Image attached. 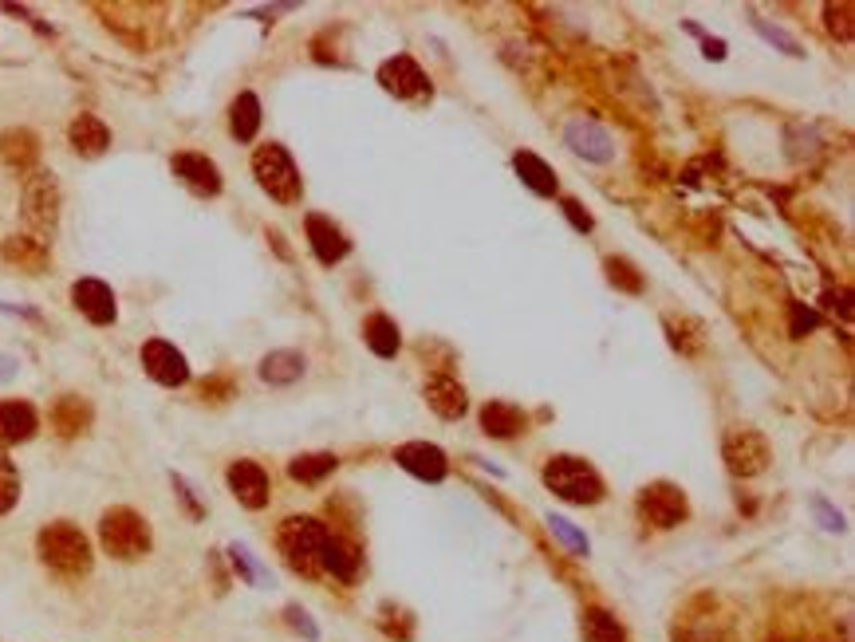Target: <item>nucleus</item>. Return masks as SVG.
I'll return each instance as SVG.
<instances>
[{
    "instance_id": "ddd939ff",
    "label": "nucleus",
    "mask_w": 855,
    "mask_h": 642,
    "mask_svg": "<svg viewBox=\"0 0 855 642\" xmlns=\"http://www.w3.org/2000/svg\"><path fill=\"white\" fill-rule=\"evenodd\" d=\"M229 489L245 509H264L268 505V473L257 461H233L229 465Z\"/></svg>"
},
{
    "instance_id": "a211bd4d",
    "label": "nucleus",
    "mask_w": 855,
    "mask_h": 642,
    "mask_svg": "<svg viewBox=\"0 0 855 642\" xmlns=\"http://www.w3.org/2000/svg\"><path fill=\"white\" fill-rule=\"evenodd\" d=\"M0 260L4 264H12V268H20V272H32V276H40V272H48V245H40L36 237H4L0 241Z\"/></svg>"
},
{
    "instance_id": "393cba45",
    "label": "nucleus",
    "mask_w": 855,
    "mask_h": 642,
    "mask_svg": "<svg viewBox=\"0 0 855 642\" xmlns=\"http://www.w3.org/2000/svg\"><path fill=\"white\" fill-rule=\"evenodd\" d=\"M304 375V355L300 351H268L261 359V379L268 386H288Z\"/></svg>"
},
{
    "instance_id": "6ab92c4d",
    "label": "nucleus",
    "mask_w": 855,
    "mask_h": 642,
    "mask_svg": "<svg viewBox=\"0 0 855 642\" xmlns=\"http://www.w3.org/2000/svg\"><path fill=\"white\" fill-rule=\"evenodd\" d=\"M308 241H312V253H316L320 264H339L351 253V241L320 213H308Z\"/></svg>"
},
{
    "instance_id": "cd10ccee",
    "label": "nucleus",
    "mask_w": 855,
    "mask_h": 642,
    "mask_svg": "<svg viewBox=\"0 0 855 642\" xmlns=\"http://www.w3.org/2000/svg\"><path fill=\"white\" fill-rule=\"evenodd\" d=\"M324 568H328L335 579L351 583V579H355V572H359V556H355V548H351V544H343L339 536H328V548H324Z\"/></svg>"
},
{
    "instance_id": "e433bc0d",
    "label": "nucleus",
    "mask_w": 855,
    "mask_h": 642,
    "mask_svg": "<svg viewBox=\"0 0 855 642\" xmlns=\"http://www.w3.org/2000/svg\"><path fill=\"white\" fill-rule=\"evenodd\" d=\"M284 619H288V627H292V631H300L308 642L320 639V627L308 619V611H304V607H288V611H284Z\"/></svg>"
},
{
    "instance_id": "ea45409f",
    "label": "nucleus",
    "mask_w": 855,
    "mask_h": 642,
    "mask_svg": "<svg viewBox=\"0 0 855 642\" xmlns=\"http://www.w3.org/2000/svg\"><path fill=\"white\" fill-rule=\"evenodd\" d=\"M816 323H820V316H816V312H808V308H800V304L792 308V331H812Z\"/></svg>"
},
{
    "instance_id": "5701e85b",
    "label": "nucleus",
    "mask_w": 855,
    "mask_h": 642,
    "mask_svg": "<svg viewBox=\"0 0 855 642\" xmlns=\"http://www.w3.org/2000/svg\"><path fill=\"white\" fill-rule=\"evenodd\" d=\"M52 426H56L64 438L83 434V430L91 426V402H87V398H79V394H64V398H56V406H52Z\"/></svg>"
},
{
    "instance_id": "dca6fc26",
    "label": "nucleus",
    "mask_w": 855,
    "mask_h": 642,
    "mask_svg": "<svg viewBox=\"0 0 855 642\" xmlns=\"http://www.w3.org/2000/svg\"><path fill=\"white\" fill-rule=\"evenodd\" d=\"M0 162L16 174H32L36 162H40V138L32 130L12 127L0 134Z\"/></svg>"
},
{
    "instance_id": "c9c22d12",
    "label": "nucleus",
    "mask_w": 855,
    "mask_h": 642,
    "mask_svg": "<svg viewBox=\"0 0 855 642\" xmlns=\"http://www.w3.org/2000/svg\"><path fill=\"white\" fill-rule=\"evenodd\" d=\"M753 28H757V32H761V36H765L769 44H777L781 52H789V56H804V52H800V44L792 40L789 32H781V28H773V24H765V20H753Z\"/></svg>"
},
{
    "instance_id": "79ce46f5",
    "label": "nucleus",
    "mask_w": 855,
    "mask_h": 642,
    "mask_svg": "<svg viewBox=\"0 0 855 642\" xmlns=\"http://www.w3.org/2000/svg\"><path fill=\"white\" fill-rule=\"evenodd\" d=\"M702 48H706V56H710V60H725V44H722V40H706Z\"/></svg>"
},
{
    "instance_id": "bb28decb",
    "label": "nucleus",
    "mask_w": 855,
    "mask_h": 642,
    "mask_svg": "<svg viewBox=\"0 0 855 642\" xmlns=\"http://www.w3.org/2000/svg\"><path fill=\"white\" fill-rule=\"evenodd\" d=\"M363 339H367V347H371L379 359H391V355H398V347H402L398 323L391 320V316H371L367 327H363Z\"/></svg>"
},
{
    "instance_id": "aec40b11",
    "label": "nucleus",
    "mask_w": 855,
    "mask_h": 642,
    "mask_svg": "<svg viewBox=\"0 0 855 642\" xmlns=\"http://www.w3.org/2000/svg\"><path fill=\"white\" fill-rule=\"evenodd\" d=\"M481 430L489 438H513V434L525 430V410L505 402V398H493V402L481 406Z\"/></svg>"
},
{
    "instance_id": "20e7f679",
    "label": "nucleus",
    "mask_w": 855,
    "mask_h": 642,
    "mask_svg": "<svg viewBox=\"0 0 855 642\" xmlns=\"http://www.w3.org/2000/svg\"><path fill=\"white\" fill-rule=\"evenodd\" d=\"M544 485L556 497H564L568 505H595V501H603V477L595 473L584 457H568V453L552 457L544 465Z\"/></svg>"
},
{
    "instance_id": "58836bf2",
    "label": "nucleus",
    "mask_w": 855,
    "mask_h": 642,
    "mask_svg": "<svg viewBox=\"0 0 855 642\" xmlns=\"http://www.w3.org/2000/svg\"><path fill=\"white\" fill-rule=\"evenodd\" d=\"M812 513L820 516V520H824V528H832V532H840V528H844V516L836 513L824 497H812Z\"/></svg>"
},
{
    "instance_id": "f257e3e1",
    "label": "nucleus",
    "mask_w": 855,
    "mask_h": 642,
    "mask_svg": "<svg viewBox=\"0 0 855 642\" xmlns=\"http://www.w3.org/2000/svg\"><path fill=\"white\" fill-rule=\"evenodd\" d=\"M36 548H40V560L64 579H79L91 572L95 556H91V540L71 524V520H52L40 528L36 536Z\"/></svg>"
},
{
    "instance_id": "4c0bfd02",
    "label": "nucleus",
    "mask_w": 855,
    "mask_h": 642,
    "mask_svg": "<svg viewBox=\"0 0 855 642\" xmlns=\"http://www.w3.org/2000/svg\"><path fill=\"white\" fill-rule=\"evenodd\" d=\"M564 217H568V221H572L580 233H592V225H595L592 213H588V209H584L576 197H564Z\"/></svg>"
},
{
    "instance_id": "6e6552de",
    "label": "nucleus",
    "mask_w": 855,
    "mask_h": 642,
    "mask_svg": "<svg viewBox=\"0 0 855 642\" xmlns=\"http://www.w3.org/2000/svg\"><path fill=\"white\" fill-rule=\"evenodd\" d=\"M639 513H643L647 524H655V528H678V524L690 516V505H686V493H682L678 485L658 481V485H647V489L639 493Z\"/></svg>"
},
{
    "instance_id": "f8f14e48",
    "label": "nucleus",
    "mask_w": 855,
    "mask_h": 642,
    "mask_svg": "<svg viewBox=\"0 0 855 642\" xmlns=\"http://www.w3.org/2000/svg\"><path fill=\"white\" fill-rule=\"evenodd\" d=\"M395 461L410 473V477H418V481H442L446 473H450V461H446V453L438 450V446H430V442H410V446H398L395 450Z\"/></svg>"
},
{
    "instance_id": "2f4dec72",
    "label": "nucleus",
    "mask_w": 855,
    "mask_h": 642,
    "mask_svg": "<svg viewBox=\"0 0 855 642\" xmlns=\"http://www.w3.org/2000/svg\"><path fill=\"white\" fill-rule=\"evenodd\" d=\"M229 560H233V568L249 579L253 587H272V576H268L261 564H257V556H253L245 544H233V548H229Z\"/></svg>"
},
{
    "instance_id": "1a4fd4ad",
    "label": "nucleus",
    "mask_w": 855,
    "mask_h": 642,
    "mask_svg": "<svg viewBox=\"0 0 855 642\" xmlns=\"http://www.w3.org/2000/svg\"><path fill=\"white\" fill-rule=\"evenodd\" d=\"M142 367H146V375H150L154 383H162V386H182L190 379L186 355H182L174 343H166V339H150V343L142 347Z\"/></svg>"
},
{
    "instance_id": "f704fd0d",
    "label": "nucleus",
    "mask_w": 855,
    "mask_h": 642,
    "mask_svg": "<svg viewBox=\"0 0 855 642\" xmlns=\"http://www.w3.org/2000/svg\"><path fill=\"white\" fill-rule=\"evenodd\" d=\"M824 16H828V32L832 36L852 40V4H828Z\"/></svg>"
},
{
    "instance_id": "4468645a",
    "label": "nucleus",
    "mask_w": 855,
    "mask_h": 642,
    "mask_svg": "<svg viewBox=\"0 0 855 642\" xmlns=\"http://www.w3.org/2000/svg\"><path fill=\"white\" fill-rule=\"evenodd\" d=\"M174 174L182 178L186 190H194L198 197H217L221 193V174L205 154H194V150L174 154Z\"/></svg>"
},
{
    "instance_id": "4be33fe9",
    "label": "nucleus",
    "mask_w": 855,
    "mask_h": 642,
    "mask_svg": "<svg viewBox=\"0 0 855 642\" xmlns=\"http://www.w3.org/2000/svg\"><path fill=\"white\" fill-rule=\"evenodd\" d=\"M67 134H71V146H75L83 158H99V154L111 146V130L103 127L95 115H75Z\"/></svg>"
},
{
    "instance_id": "f3484780",
    "label": "nucleus",
    "mask_w": 855,
    "mask_h": 642,
    "mask_svg": "<svg viewBox=\"0 0 855 642\" xmlns=\"http://www.w3.org/2000/svg\"><path fill=\"white\" fill-rule=\"evenodd\" d=\"M36 426H40V418H36V410L28 402H20V398H4L0 402V442L4 446L28 442L36 434Z\"/></svg>"
},
{
    "instance_id": "c85d7f7f",
    "label": "nucleus",
    "mask_w": 855,
    "mask_h": 642,
    "mask_svg": "<svg viewBox=\"0 0 855 642\" xmlns=\"http://www.w3.org/2000/svg\"><path fill=\"white\" fill-rule=\"evenodd\" d=\"M580 631H584V642H627L623 627L615 623V615H607V611H599V607H588V611H584Z\"/></svg>"
},
{
    "instance_id": "0eeeda50",
    "label": "nucleus",
    "mask_w": 855,
    "mask_h": 642,
    "mask_svg": "<svg viewBox=\"0 0 855 642\" xmlns=\"http://www.w3.org/2000/svg\"><path fill=\"white\" fill-rule=\"evenodd\" d=\"M722 457L725 465H729V473H737V477H757V473H765L769 469V461H773V446L765 442V434L761 430H729L722 442Z\"/></svg>"
},
{
    "instance_id": "a19ab883",
    "label": "nucleus",
    "mask_w": 855,
    "mask_h": 642,
    "mask_svg": "<svg viewBox=\"0 0 855 642\" xmlns=\"http://www.w3.org/2000/svg\"><path fill=\"white\" fill-rule=\"evenodd\" d=\"M174 489H178V497H182V505H186L190 513H194V516L205 513V509H201V505H198V497H194V489H190V485H186L182 477H174Z\"/></svg>"
},
{
    "instance_id": "2eb2a0df",
    "label": "nucleus",
    "mask_w": 855,
    "mask_h": 642,
    "mask_svg": "<svg viewBox=\"0 0 855 642\" xmlns=\"http://www.w3.org/2000/svg\"><path fill=\"white\" fill-rule=\"evenodd\" d=\"M71 300H75V308L87 316L91 323H115V292L103 284V280H75V288H71Z\"/></svg>"
},
{
    "instance_id": "412c9836",
    "label": "nucleus",
    "mask_w": 855,
    "mask_h": 642,
    "mask_svg": "<svg viewBox=\"0 0 855 642\" xmlns=\"http://www.w3.org/2000/svg\"><path fill=\"white\" fill-rule=\"evenodd\" d=\"M426 402H430V410L438 414V418H461L465 414V390H461L458 379H446V375H438V379H430L426 383Z\"/></svg>"
},
{
    "instance_id": "b1692460",
    "label": "nucleus",
    "mask_w": 855,
    "mask_h": 642,
    "mask_svg": "<svg viewBox=\"0 0 855 642\" xmlns=\"http://www.w3.org/2000/svg\"><path fill=\"white\" fill-rule=\"evenodd\" d=\"M513 166H517V174H521V182H525L532 193H540V197H552L556 193V174H552V166L544 162V158H536L532 150H517L513 154Z\"/></svg>"
},
{
    "instance_id": "f03ea898",
    "label": "nucleus",
    "mask_w": 855,
    "mask_h": 642,
    "mask_svg": "<svg viewBox=\"0 0 855 642\" xmlns=\"http://www.w3.org/2000/svg\"><path fill=\"white\" fill-rule=\"evenodd\" d=\"M328 528L312 516H288L276 532L280 556L288 560V568H296L300 576H316L324 568V548H328Z\"/></svg>"
},
{
    "instance_id": "9d476101",
    "label": "nucleus",
    "mask_w": 855,
    "mask_h": 642,
    "mask_svg": "<svg viewBox=\"0 0 855 642\" xmlns=\"http://www.w3.org/2000/svg\"><path fill=\"white\" fill-rule=\"evenodd\" d=\"M379 83H383V91L395 95V99H422V95H430V83H426L422 67L414 64L410 56L387 60V64L379 67Z\"/></svg>"
},
{
    "instance_id": "c756f323",
    "label": "nucleus",
    "mask_w": 855,
    "mask_h": 642,
    "mask_svg": "<svg viewBox=\"0 0 855 642\" xmlns=\"http://www.w3.org/2000/svg\"><path fill=\"white\" fill-rule=\"evenodd\" d=\"M335 465H339V461H335L331 453H304V457L288 461V473H292V481H300V485H316V481L328 477Z\"/></svg>"
},
{
    "instance_id": "72a5a7b5",
    "label": "nucleus",
    "mask_w": 855,
    "mask_h": 642,
    "mask_svg": "<svg viewBox=\"0 0 855 642\" xmlns=\"http://www.w3.org/2000/svg\"><path fill=\"white\" fill-rule=\"evenodd\" d=\"M548 528H552V532H556V536H560L576 556H588V536H584V532H576V528H572V520H564V516H548Z\"/></svg>"
},
{
    "instance_id": "7ed1b4c3",
    "label": "nucleus",
    "mask_w": 855,
    "mask_h": 642,
    "mask_svg": "<svg viewBox=\"0 0 855 642\" xmlns=\"http://www.w3.org/2000/svg\"><path fill=\"white\" fill-rule=\"evenodd\" d=\"M20 221H24L28 237H36L40 245L52 241V233H56V225H60V182H56V174L36 170V174L24 182V193H20Z\"/></svg>"
},
{
    "instance_id": "423d86ee",
    "label": "nucleus",
    "mask_w": 855,
    "mask_h": 642,
    "mask_svg": "<svg viewBox=\"0 0 855 642\" xmlns=\"http://www.w3.org/2000/svg\"><path fill=\"white\" fill-rule=\"evenodd\" d=\"M253 174H257L261 190L268 193V197H276L280 205L300 201V170H296V162L288 158L284 146H276V142L261 146V150L253 154Z\"/></svg>"
},
{
    "instance_id": "473e14b6",
    "label": "nucleus",
    "mask_w": 855,
    "mask_h": 642,
    "mask_svg": "<svg viewBox=\"0 0 855 642\" xmlns=\"http://www.w3.org/2000/svg\"><path fill=\"white\" fill-rule=\"evenodd\" d=\"M16 501H20V473L8 461V453L0 450V513L16 509Z\"/></svg>"
},
{
    "instance_id": "a878e982",
    "label": "nucleus",
    "mask_w": 855,
    "mask_h": 642,
    "mask_svg": "<svg viewBox=\"0 0 855 642\" xmlns=\"http://www.w3.org/2000/svg\"><path fill=\"white\" fill-rule=\"evenodd\" d=\"M229 127H233V138H237V142H253V138H257V127H261V99H257L253 91H245V95L233 99Z\"/></svg>"
},
{
    "instance_id": "39448f33",
    "label": "nucleus",
    "mask_w": 855,
    "mask_h": 642,
    "mask_svg": "<svg viewBox=\"0 0 855 642\" xmlns=\"http://www.w3.org/2000/svg\"><path fill=\"white\" fill-rule=\"evenodd\" d=\"M99 544L115 560H142L150 552V524L134 509H111L99 520Z\"/></svg>"
},
{
    "instance_id": "9b49d317",
    "label": "nucleus",
    "mask_w": 855,
    "mask_h": 642,
    "mask_svg": "<svg viewBox=\"0 0 855 642\" xmlns=\"http://www.w3.org/2000/svg\"><path fill=\"white\" fill-rule=\"evenodd\" d=\"M564 142H568V150H572V154H580V158H588V162H607V158L615 154L611 134L599 127V123H592V119H584V115L568 119V127H564Z\"/></svg>"
},
{
    "instance_id": "7c9ffc66",
    "label": "nucleus",
    "mask_w": 855,
    "mask_h": 642,
    "mask_svg": "<svg viewBox=\"0 0 855 642\" xmlns=\"http://www.w3.org/2000/svg\"><path fill=\"white\" fill-rule=\"evenodd\" d=\"M607 280L615 284V288H623V292H631V296H639L643 292V276H639V268L631 264V260L623 257H607Z\"/></svg>"
}]
</instances>
